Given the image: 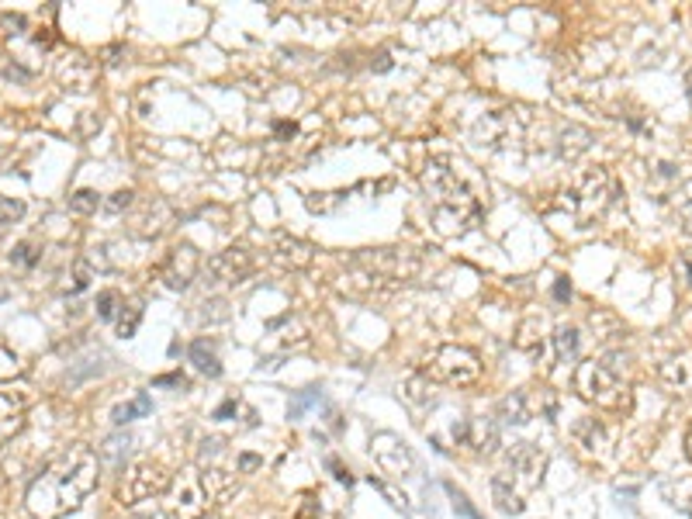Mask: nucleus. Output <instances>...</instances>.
<instances>
[{"label": "nucleus", "mask_w": 692, "mask_h": 519, "mask_svg": "<svg viewBox=\"0 0 692 519\" xmlns=\"http://www.w3.org/2000/svg\"><path fill=\"white\" fill-rule=\"evenodd\" d=\"M157 385L159 388H163V385H181V388H184L188 381H184V374H163V378H157Z\"/></svg>", "instance_id": "48"}, {"label": "nucleus", "mask_w": 692, "mask_h": 519, "mask_svg": "<svg viewBox=\"0 0 692 519\" xmlns=\"http://www.w3.org/2000/svg\"><path fill=\"white\" fill-rule=\"evenodd\" d=\"M430 219L440 236H461L481 222V188L471 166L454 156H430L422 170Z\"/></svg>", "instance_id": "2"}, {"label": "nucleus", "mask_w": 692, "mask_h": 519, "mask_svg": "<svg viewBox=\"0 0 692 519\" xmlns=\"http://www.w3.org/2000/svg\"><path fill=\"white\" fill-rule=\"evenodd\" d=\"M170 222H173V208H170L163 197H153V201L146 204V215L139 219V228H135V232L146 236V239H149V236L157 239V236H163V232L170 228Z\"/></svg>", "instance_id": "16"}, {"label": "nucleus", "mask_w": 692, "mask_h": 519, "mask_svg": "<svg viewBox=\"0 0 692 519\" xmlns=\"http://www.w3.org/2000/svg\"><path fill=\"white\" fill-rule=\"evenodd\" d=\"M153 412V398L146 395V391H139L132 402H122V405H115V412H111V422L115 426H125L132 419H142V416H149Z\"/></svg>", "instance_id": "21"}, {"label": "nucleus", "mask_w": 692, "mask_h": 519, "mask_svg": "<svg viewBox=\"0 0 692 519\" xmlns=\"http://www.w3.org/2000/svg\"><path fill=\"white\" fill-rule=\"evenodd\" d=\"M132 191H115V195L104 201V212H111V215H122L128 204H132Z\"/></svg>", "instance_id": "36"}, {"label": "nucleus", "mask_w": 692, "mask_h": 519, "mask_svg": "<svg viewBox=\"0 0 692 519\" xmlns=\"http://www.w3.org/2000/svg\"><path fill=\"white\" fill-rule=\"evenodd\" d=\"M21 215H25V204H21V201H14V197H0V228L14 226Z\"/></svg>", "instance_id": "30"}, {"label": "nucleus", "mask_w": 692, "mask_h": 519, "mask_svg": "<svg viewBox=\"0 0 692 519\" xmlns=\"http://www.w3.org/2000/svg\"><path fill=\"white\" fill-rule=\"evenodd\" d=\"M21 374V357L11 347H0V381H11Z\"/></svg>", "instance_id": "29"}, {"label": "nucleus", "mask_w": 692, "mask_h": 519, "mask_svg": "<svg viewBox=\"0 0 692 519\" xmlns=\"http://www.w3.org/2000/svg\"><path fill=\"white\" fill-rule=\"evenodd\" d=\"M422 388H426V378H409V381H406V398L415 402V405L430 402V395H422Z\"/></svg>", "instance_id": "38"}, {"label": "nucleus", "mask_w": 692, "mask_h": 519, "mask_svg": "<svg viewBox=\"0 0 692 519\" xmlns=\"http://www.w3.org/2000/svg\"><path fill=\"white\" fill-rule=\"evenodd\" d=\"M592 146V132L582 129V125H565L561 129V156L575 160L578 153H585Z\"/></svg>", "instance_id": "22"}, {"label": "nucleus", "mask_w": 692, "mask_h": 519, "mask_svg": "<svg viewBox=\"0 0 692 519\" xmlns=\"http://www.w3.org/2000/svg\"><path fill=\"white\" fill-rule=\"evenodd\" d=\"M326 467H329V471L336 475V482H343V485H350V482H353V478H350V471H346V467L340 464V460H336V457H326Z\"/></svg>", "instance_id": "43"}, {"label": "nucleus", "mask_w": 692, "mask_h": 519, "mask_svg": "<svg viewBox=\"0 0 692 519\" xmlns=\"http://www.w3.org/2000/svg\"><path fill=\"white\" fill-rule=\"evenodd\" d=\"M454 436H457V443L471 447L474 454H495L499 451V426L488 416H474V419L454 426Z\"/></svg>", "instance_id": "13"}, {"label": "nucleus", "mask_w": 692, "mask_h": 519, "mask_svg": "<svg viewBox=\"0 0 692 519\" xmlns=\"http://www.w3.org/2000/svg\"><path fill=\"white\" fill-rule=\"evenodd\" d=\"M426 378H437V381L454 385V388H468L481 378V360L468 347H440L430 360Z\"/></svg>", "instance_id": "9"}, {"label": "nucleus", "mask_w": 692, "mask_h": 519, "mask_svg": "<svg viewBox=\"0 0 692 519\" xmlns=\"http://www.w3.org/2000/svg\"><path fill=\"white\" fill-rule=\"evenodd\" d=\"M4 28H7V35H25V28H28V18L25 14H4Z\"/></svg>", "instance_id": "40"}, {"label": "nucleus", "mask_w": 692, "mask_h": 519, "mask_svg": "<svg viewBox=\"0 0 692 519\" xmlns=\"http://www.w3.org/2000/svg\"><path fill=\"white\" fill-rule=\"evenodd\" d=\"M260 464H263V457H260V454H239V457H236V467H239V475H253Z\"/></svg>", "instance_id": "41"}, {"label": "nucleus", "mask_w": 692, "mask_h": 519, "mask_svg": "<svg viewBox=\"0 0 692 519\" xmlns=\"http://www.w3.org/2000/svg\"><path fill=\"white\" fill-rule=\"evenodd\" d=\"M229 488V478L219 467H184L173 475L170 488L163 491V509L170 519H201Z\"/></svg>", "instance_id": "5"}, {"label": "nucleus", "mask_w": 692, "mask_h": 519, "mask_svg": "<svg viewBox=\"0 0 692 519\" xmlns=\"http://www.w3.org/2000/svg\"><path fill=\"white\" fill-rule=\"evenodd\" d=\"M11 263H14V267H25V270L35 267V263H38V246L28 243V239H25V243H18V246H14V253H11Z\"/></svg>", "instance_id": "31"}, {"label": "nucleus", "mask_w": 692, "mask_h": 519, "mask_svg": "<svg viewBox=\"0 0 692 519\" xmlns=\"http://www.w3.org/2000/svg\"><path fill=\"white\" fill-rule=\"evenodd\" d=\"M197 267H201L197 250H194L190 243H181V246H173V250L166 253V260L159 263V281H163L170 291H188L194 274H197Z\"/></svg>", "instance_id": "10"}, {"label": "nucleus", "mask_w": 692, "mask_h": 519, "mask_svg": "<svg viewBox=\"0 0 692 519\" xmlns=\"http://www.w3.org/2000/svg\"><path fill=\"white\" fill-rule=\"evenodd\" d=\"M253 267H256V260L246 246H229L219 257H212L208 277H212V284H243L253 274Z\"/></svg>", "instance_id": "11"}, {"label": "nucleus", "mask_w": 692, "mask_h": 519, "mask_svg": "<svg viewBox=\"0 0 692 519\" xmlns=\"http://www.w3.org/2000/svg\"><path fill=\"white\" fill-rule=\"evenodd\" d=\"M21 398H11V395H0V447L14 436V433H21Z\"/></svg>", "instance_id": "19"}, {"label": "nucleus", "mask_w": 692, "mask_h": 519, "mask_svg": "<svg viewBox=\"0 0 692 519\" xmlns=\"http://www.w3.org/2000/svg\"><path fill=\"white\" fill-rule=\"evenodd\" d=\"M371 69H374V73H388V69H391V56H388V52H378V60L371 63Z\"/></svg>", "instance_id": "47"}, {"label": "nucleus", "mask_w": 692, "mask_h": 519, "mask_svg": "<svg viewBox=\"0 0 692 519\" xmlns=\"http://www.w3.org/2000/svg\"><path fill=\"white\" fill-rule=\"evenodd\" d=\"M575 391L606 412L630 409V357L613 350L606 357H592L575 367Z\"/></svg>", "instance_id": "3"}, {"label": "nucleus", "mask_w": 692, "mask_h": 519, "mask_svg": "<svg viewBox=\"0 0 692 519\" xmlns=\"http://www.w3.org/2000/svg\"><path fill=\"white\" fill-rule=\"evenodd\" d=\"M118 305H122L118 291H101V294H97V319L111 323V319L118 315Z\"/></svg>", "instance_id": "28"}, {"label": "nucleus", "mask_w": 692, "mask_h": 519, "mask_svg": "<svg viewBox=\"0 0 692 519\" xmlns=\"http://www.w3.org/2000/svg\"><path fill=\"white\" fill-rule=\"evenodd\" d=\"M575 443H578L585 454H602L609 440H606V429H602V422L582 419V422H575Z\"/></svg>", "instance_id": "18"}, {"label": "nucleus", "mask_w": 692, "mask_h": 519, "mask_svg": "<svg viewBox=\"0 0 692 519\" xmlns=\"http://www.w3.org/2000/svg\"><path fill=\"white\" fill-rule=\"evenodd\" d=\"M686 447H689V457H692V429H689V440H686Z\"/></svg>", "instance_id": "50"}, {"label": "nucleus", "mask_w": 692, "mask_h": 519, "mask_svg": "<svg viewBox=\"0 0 692 519\" xmlns=\"http://www.w3.org/2000/svg\"><path fill=\"white\" fill-rule=\"evenodd\" d=\"M561 197L565 201H558V208L575 215L578 228H589L609 208V173L602 166H592V170L578 173L575 184Z\"/></svg>", "instance_id": "6"}, {"label": "nucleus", "mask_w": 692, "mask_h": 519, "mask_svg": "<svg viewBox=\"0 0 692 519\" xmlns=\"http://www.w3.org/2000/svg\"><path fill=\"white\" fill-rule=\"evenodd\" d=\"M188 354H190V363H194L205 378H219L221 374V360H219V350H215V339H208V336L194 339Z\"/></svg>", "instance_id": "17"}, {"label": "nucleus", "mask_w": 692, "mask_h": 519, "mask_svg": "<svg viewBox=\"0 0 692 519\" xmlns=\"http://www.w3.org/2000/svg\"><path fill=\"white\" fill-rule=\"evenodd\" d=\"M350 267L360 270L364 281H371L374 288H395L419 274V260L409 250H360Z\"/></svg>", "instance_id": "7"}, {"label": "nucleus", "mask_w": 692, "mask_h": 519, "mask_svg": "<svg viewBox=\"0 0 692 519\" xmlns=\"http://www.w3.org/2000/svg\"><path fill=\"white\" fill-rule=\"evenodd\" d=\"M170 475H166V467L157 464V460H135V464H128L125 471H122V482H118V499L125 502V506H135V502H146V499H153V495H163L166 488H170Z\"/></svg>", "instance_id": "8"}, {"label": "nucleus", "mask_w": 692, "mask_h": 519, "mask_svg": "<svg viewBox=\"0 0 692 519\" xmlns=\"http://www.w3.org/2000/svg\"><path fill=\"white\" fill-rule=\"evenodd\" d=\"M281 253H287L294 263H309L312 260V246L309 243H298V239H281Z\"/></svg>", "instance_id": "32"}, {"label": "nucleus", "mask_w": 692, "mask_h": 519, "mask_svg": "<svg viewBox=\"0 0 692 519\" xmlns=\"http://www.w3.org/2000/svg\"><path fill=\"white\" fill-rule=\"evenodd\" d=\"M554 298H558V301H567V298H571V284H567V277H558V284H554Z\"/></svg>", "instance_id": "45"}, {"label": "nucleus", "mask_w": 692, "mask_h": 519, "mask_svg": "<svg viewBox=\"0 0 692 519\" xmlns=\"http://www.w3.org/2000/svg\"><path fill=\"white\" fill-rule=\"evenodd\" d=\"M499 419H503L505 426H527V422L534 419V412H530L523 391H512V395H505L503 402H499Z\"/></svg>", "instance_id": "20"}, {"label": "nucleus", "mask_w": 692, "mask_h": 519, "mask_svg": "<svg viewBox=\"0 0 692 519\" xmlns=\"http://www.w3.org/2000/svg\"><path fill=\"white\" fill-rule=\"evenodd\" d=\"M298 519H318V502H312V499H305V506H302V513H298Z\"/></svg>", "instance_id": "46"}, {"label": "nucleus", "mask_w": 692, "mask_h": 519, "mask_svg": "<svg viewBox=\"0 0 692 519\" xmlns=\"http://www.w3.org/2000/svg\"><path fill=\"white\" fill-rule=\"evenodd\" d=\"M661 385L672 395H692V354H675L658 367Z\"/></svg>", "instance_id": "14"}, {"label": "nucleus", "mask_w": 692, "mask_h": 519, "mask_svg": "<svg viewBox=\"0 0 692 519\" xmlns=\"http://www.w3.org/2000/svg\"><path fill=\"white\" fill-rule=\"evenodd\" d=\"M97 478L101 457L87 443H73L42 467V475L28 485L25 506L35 519H63L94 491Z\"/></svg>", "instance_id": "1"}, {"label": "nucleus", "mask_w": 692, "mask_h": 519, "mask_svg": "<svg viewBox=\"0 0 692 519\" xmlns=\"http://www.w3.org/2000/svg\"><path fill=\"white\" fill-rule=\"evenodd\" d=\"M221 454H225V440H221V436H208V440L201 443V464H215Z\"/></svg>", "instance_id": "33"}, {"label": "nucleus", "mask_w": 692, "mask_h": 519, "mask_svg": "<svg viewBox=\"0 0 692 519\" xmlns=\"http://www.w3.org/2000/svg\"><path fill=\"white\" fill-rule=\"evenodd\" d=\"M274 135H278V139H294V135H298V125H294V122H278V125H274Z\"/></svg>", "instance_id": "44"}, {"label": "nucleus", "mask_w": 692, "mask_h": 519, "mask_svg": "<svg viewBox=\"0 0 692 519\" xmlns=\"http://www.w3.org/2000/svg\"><path fill=\"white\" fill-rule=\"evenodd\" d=\"M371 454L378 457V464L388 471V475H409L412 467H415V457L412 451L406 447V440H398L395 433H378L374 440H371Z\"/></svg>", "instance_id": "12"}, {"label": "nucleus", "mask_w": 692, "mask_h": 519, "mask_svg": "<svg viewBox=\"0 0 692 519\" xmlns=\"http://www.w3.org/2000/svg\"><path fill=\"white\" fill-rule=\"evenodd\" d=\"M543 467H547V454L536 443H516L505 457V467L492 478L495 506L509 516H519L527 509V495L543 482Z\"/></svg>", "instance_id": "4"}, {"label": "nucleus", "mask_w": 692, "mask_h": 519, "mask_svg": "<svg viewBox=\"0 0 692 519\" xmlns=\"http://www.w3.org/2000/svg\"><path fill=\"white\" fill-rule=\"evenodd\" d=\"M679 215H682V226L692 236V184L682 188V197H679Z\"/></svg>", "instance_id": "37"}, {"label": "nucleus", "mask_w": 692, "mask_h": 519, "mask_svg": "<svg viewBox=\"0 0 692 519\" xmlns=\"http://www.w3.org/2000/svg\"><path fill=\"white\" fill-rule=\"evenodd\" d=\"M447 491H450V499H454V506H457V509H461L464 516H468V519H481V516H478V513H474V509H471V502H468V495H464L461 488L447 485Z\"/></svg>", "instance_id": "39"}, {"label": "nucleus", "mask_w": 692, "mask_h": 519, "mask_svg": "<svg viewBox=\"0 0 692 519\" xmlns=\"http://www.w3.org/2000/svg\"><path fill=\"white\" fill-rule=\"evenodd\" d=\"M91 274H94V267H91V260H76V274H73V288L69 291H84L87 284H91Z\"/></svg>", "instance_id": "34"}, {"label": "nucleus", "mask_w": 692, "mask_h": 519, "mask_svg": "<svg viewBox=\"0 0 692 519\" xmlns=\"http://www.w3.org/2000/svg\"><path fill=\"white\" fill-rule=\"evenodd\" d=\"M60 84H63L66 91H76V94L91 91V87H94V63H91L87 56L73 52V56L63 60V66H60Z\"/></svg>", "instance_id": "15"}, {"label": "nucleus", "mask_w": 692, "mask_h": 519, "mask_svg": "<svg viewBox=\"0 0 692 519\" xmlns=\"http://www.w3.org/2000/svg\"><path fill=\"white\" fill-rule=\"evenodd\" d=\"M128 447H132V440L128 436H111V440H104V447H101V460H108V464H115L118 471H125V457H128Z\"/></svg>", "instance_id": "24"}, {"label": "nucleus", "mask_w": 692, "mask_h": 519, "mask_svg": "<svg viewBox=\"0 0 692 519\" xmlns=\"http://www.w3.org/2000/svg\"><path fill=\"white\" fill-rule=\"evenodd\" d=\"M679 267L686 270V284H692V253H686V257L679 260Z\"/></svg>", "instance_id": "49"}, {"label": "nucleus", "mask_w": 692, "mask_h": 519, "mask_svg": "<svg viewBox=\"0 0 692 519\" xmlns=\"http://www.w3.org/2000/svg\"><path fill=\"white\" fill-rule=\"evenodd\" d=\"M318 395H322L318 388L298 391V398H294V405H291V419H298V416H302V412H305V409H309L312 402H318Z\"/></svg>", "instance_id": "35"}, {"label": "nucleus", "mask_w": 692, "mask_h": 519, "mask_svg": "<svg viewBox=\"0 0 692 519\" xmlns=\"http://www.w3.org/2000/svg\"><path fill=\"white\" fill-rule=\"evenodd\" d=\"M97 208H104V201H101V195L91 191V188H80V191L69 195V212H73V215H94Z\"/></svg>", "instance_id": "25"}, {"label": "nucleus", "mask_w": 692, "mask_h": 519, "mask_svg": "<svg viewBox=\"0 0 692 519\" xmlns=\"http://www.w3.org/2000/svg\"><path fill=\"white\" fill-rule=\"evenodd\" d=\"M236 409H239V398L232 395V398H225L219 409H215V416H212V419H219V422L232 419V416H236Z\"/></svg>", "instance_id": "42"}, {"label": "nucleus", "mask_w": 692, "mask_h": 519, "mask_svg": "<svg viewBox=\"0 0 692 519\" xmlns=\"http://www.w3.org/2000/svg\"><path fill=\"white\" fill-rule=\"evenodd\" d=\"M139 323H142V308L139 305H122V315H118V336H135L139 332Z\"/></svg>", "instance_id": "27"}, {"label": "nucleus", "mask_w": 692, "mask_h": 519, "mask_svg": "<svg viewBox=\"0 0 692 519\" xmlns=\"http://www.w3.org/2000/svg\"><path fill=\"white\" fill-rule=\"evenodd\" d=\"M578 343H582V336H578L575 325H558V332H554V350H558V360H561V363H575V360H578Z\"/></svg>", "instance_id": "23"}, {"label": "nucleus", "mask_w": 692, "mask_h": 519, "mask_svg": "<svg viewBox=\"0 0 692 519\" xmlns=\"http://www.w3.org/2000/svg\"><path fill=\"white\" fill-rule=\"evenodd\" d=\"M197 319H201V323H208V325L229 323V301H225V298H208V301L201 305Z\"/></svg>", "instance_id": "26"}]
</instances>
